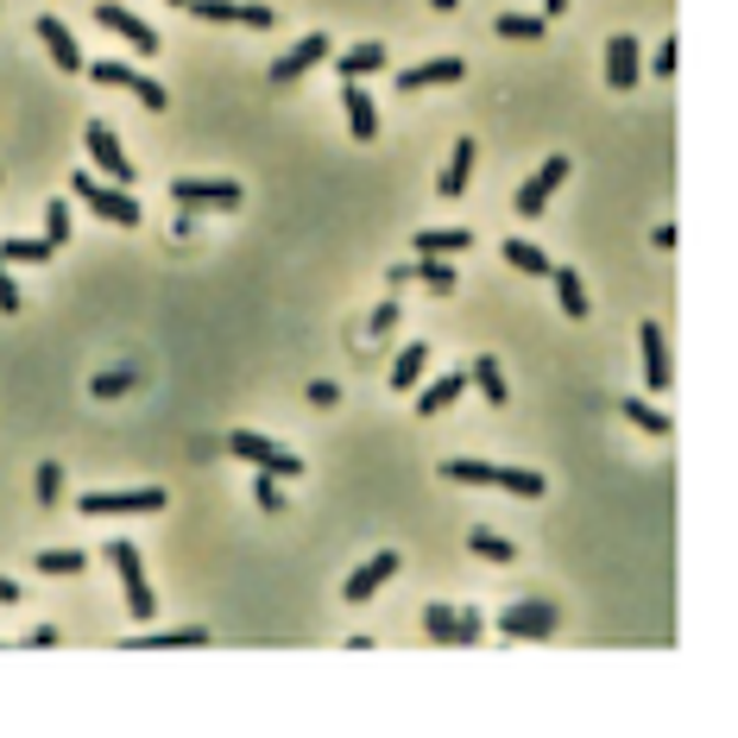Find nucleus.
<instances>
[{
    "label": "nucleus",
    "mask_w": 738,
    "mask_h": 738,
    "mask_svg": "<svg viewBox=\"0 0 738 738\" xmlns=\"http://www.w3.org/2000/svg\"><path fill=\"white\" fill-rule=\"evenodd\" d=\"M442 480L455 486H499V492H518V499H543L549 480L536 467H492V461H442Z\"/></svg>",
    "instance_id": "1"
},
{
    "label": "nucleus",
    "mask_w": 738,
    "mask_h": 738,
    "mask_svg": "<svg viewBox=\"0 0 738 738\" xmlns=\"http://www.w3.org/2000/svg\"><path fill=\"white\" fill-rule=\"evenodd\" d=\"M107 561H114V575H121L127 612L139 618V625H152L158 593H152V581H146V561H139V543H127V536H114V543H107Z\"/></svg>",
    "instance_id": "2"
},
{
    "label": "nucleus",
    "mask_w": 738,
    "mask_h": 738,
    "mask_svg": "<svg viewBox=\"0 0 738 738\" xmlns=\"http://www.w3.org/2000/svg\"><path fill=\"white\" fill-rule=\"evenodd\" d=\"M228 455L253 461V467L279 474V480H304V455H297V449H279L272 435H259V430H234L228 435Z\"/></svg>",
    "instance_id": "3"
},
{
    "label": "nucleus",
    "mask_w": 738,
    "mask_h": 738,
    "mask_svg": "<svg viewBox=\"0 0 738 738\" xmlns=\"http://www.w3.org/2000/svg\"><path fill=\"white\" fill-rule=\"evenodd\" d=\"M70 190H77V196L95 208L102 222H114V228H139V203H133L121 183H95V171H77V178H70Z\"/></svg>",
    "instance_id": "4"
},
{
    "label": "nucleus",
    "mask_w": 738,
    "mask_h": 738,
    "mask_svg": "<svg viewBox=\"0 0 738 738\" xmlns=\"http://www.w3.org/2000/svg\"><path fill=\"white\" fill-rule=\"evenodd\" d=\"M77 511L82 518H139V511H164V492L158 486H139V492H82Z\"/></svg>",
    "instance_id": "5"
},
{
    "label": "nucleus",
    "mask_w": 738,
    "mask_h": 738,
    "mask_svg": "<svg viewBox=\"0 0 738 738\" xmlns=\"http://www.w3.org/2000/svg\"><path fill=\"white\" fill-rule=\"evenodd\" d=\"M334 57V38L329 32H309V38H297V52H284L279 64H272V89H291V82H304L316 64H329Z\"/></svg>",
    "instance_id": "6"
},
{
    "label": "nucleus",
    "mask_w": 738,
    "mask_h": 738,
    "mask_svg": "<svg viewBox=\"0 0 738 738\" xmlns=\"http://www.w3.org/2000/svg\"><path fill=\"white\" fill-rule=\"evenodd\" d=\"M171 203L178 208H240V183H228V178H178L171 183Z\"/></svg>",
    "instance_id": "7"
},
{
    "label": "nucleus",
    "mask_w": 738,
    "mask_h": 738,
    "mask_svg": "<svg viewBox=\"0 0 738 738\" xmlns=\"http://www.w3.org/2000/svg\"><path fill=\"white\" fill-rule=\"evenodd\" d=\"M82 146H89V158H95V171H102L107 183H133V158L121 152V139H114L107 121H89V127H82Z\"/></svg>",
    "instance_id": "8"
},
{
    "label": "nucleus",
    "mask_w": 738,
    "mask_h": 738,
    "mask_svg": "<svg viewBox=\"0 0 738 738\" xmlns=\"http://www.w3.org/2000/svg\"><path fill=\"white\" fill-rule=\"evenodd\" d=\"M561 183H568V158H543V164H536L531 178H524V190H518V215H524V222H531V215H543V208H549V196H556Z\"/></svg>",
    "instance_id": "9"
},
{
    "label": "nucleus",
    "mask_w": 738,
    "mask_h": 738,
    "mask_svg": "<svg viewBox=\"0 0 738 738\" xmlns=\"http://www.w3.org/2000/svg\"><path fill=\"white\" fill-rule=\"evenodd\" d=\"M190 13L208 20V26H253V32H272V20H279L272 7H253V0L247 7L240 0H190Z\"/></svg>",
    "instance_id": "10"
},
{
    "label": "nucleus",
    "mask_w": 738,
    "mask_h": 738,
    "mask_svg": "<svg viewBox=\"0 0 738 738\" xmlns=\"http://www.w3.org/2000/svg\"><path fill=\"white\" fill-rule=\"evenodd\" d=\"M561 625V612L549 600H518V606L499 612V632L506 637H549Z\"/></svg>",
    "instance_id": "11"
},
{
    "label": "nucleus",
    "mask_w": 738,
    "mask_h": 738,
    "mask_svg": "<svg viewBox=\"0 0 738 738\" xmlns=\"http://www.w3.org/2000/svg\"><path fill=\"white\" fill-rule=\"evenodd\" d=\"M644 77V52H637L632 32H612L606 38V89H637Z\"/></svg>",
    "instance_id": "12"
},
{
    "label": "nucleus",
    "mask_w": 738,
    "mask_h": 738,
    "mask_svg": "<svg viewBox=\"0 0 738 738\" xmlns=\"http://www.w3.org/2000/svg\"><path fill=\"white\" fill-rule=\"evenodd\" d=\"M32 38H45V52H52V64L64 70V77H77V70H89L77 52V38H70V26L57 20V13H38V26H32Z\"/></svg>",
    "instance_id": "13"
},
{
    "label": "nucleus",
    "mask_w": 738,
    "mask_h": 738,
    "mask_svg": "<svg viewBox=\"0 0 738 738\" xmlns=\"http://www.w3.org/2000/svg\"><path fill=\"white\" fill-rule=\"evenodd\" d=\"M391 575H398V549H379V556H366L354 575H348V587H341V593H348L354 606H366V600H373V593H379Z\"/></svg>",
    "instance_id": "14"
},
{
    "label": "nucleus",
    "mask_w": 738,
    "mask_h": 738,
    "mask_svg": "<svg viewBox=\"0 0 738 738\" xmlns=\"http://www.w3.org/2000/svg\"><path fill=\"white\" fill-rule=\"evenodd\" d=\"M95 20H102L107 32H121V38H127L133 52H146V57H152L158 45H164V38H158V32L146 26V20H139V13H127V7H114V0H102V7H95Z\"/></svg>",
    "instance_id": "15"
},
{
    "label": "nucleus",
    "mask_w": 738,
    "mask_h": 738,
    "mask_svg": "<svg viewBox=\"0 0 738 738\" xmlns=\"http://www.w3.org/2000/svg\"><path fill=\"white\" fill-rule=\"evenodd\" d=\"M637 354H644V385H650V391H669V334H662L657 322L637 329Z\"/></svg>",
    "instance_id": "16"
},
{
    "label": "nucleus",
    "mask_w": 738,
    "mask_h": 738,
    "mask_svg": "<svg viewBox=\"0 0 738 738\" xmlns=\"http://www.w3.org/2000/svg\"><path fill=\"white\" fill-rule=\"evenodd\" d=\"M467 77V64L461 57H430V64H410V70H398V89L405 95H417V89H442V82H461Z\"/></svg>",
    "instance_id": "17"
},
{
    "label": "nucleus",
    "mask_w": 738,
    "mask_h": 738,
    "mask_svg": "<svg viewBox=\"0 0 738 738\" xmlns=\"http://www.w3.org/2000/svg\"><path fill=\"white\" fill-rule=\"evenodd\" d=\"M341 107H348L354 139H360V146H373V139H379V107H373V95H366L360 82H341Z\"/></svg>",
    "instance_id": "18"
},
{
    "label": "nucleus",
    "mask_w": 738,
    "mask_h": 738,
    "mask_svg": "<svg viewBox=\"0 0 738 738\" xmlns=\"http://www.w3.org/2000/svg\"><path fill=\"white\" fill-rule=\"evenodd\" d=\"M474 158H480V146H474V139H455V152H449V164H442V178H435V196H467V178H474Z\"/></svg>",
    "instance_id": "19"
},
{
    "label": "nucleus",
    "mask_w": 738,
    "mask_h": 738,
    "mask_svg": "<svg viewBox=\"0 0 738 738\" xmlns=\"http://www.w3.org/2000/svg\"><path fill=\"white\" fill-rule=\"evenodd\" d=\"M334 70H341V82H360V77H379L385 70V45H348V52L334 57Z\"/></svg>",
    "instance_id": "20"
},
{
    "label": "nucleus",
    "mask_w": 738,
    "mask_h": 738,
    "mask_svg": "<svg viewBox=\"0 0 738 738\" xmlns=\"http://www.w3.org/2000/svg\"><path fill=\"white\" fill-rule=\"evenodd\" d=\"M196 644H208L203 625H178V632H139V637H127V650H196Z\"/></svg>",
    "instance_id": "21"
},
{
    "label": "nucleus",
    "mask_w": 738,
    "mask_h": 738,
    "mask_svg": "<svg viewBox=\"0 0 738 738\" xmlns=\"http://www.w3.org/2000/svg\"><path fill=\"white\" fill-rule=\"evenodd\" d=\"M467 247H474L467 228H423L417 234V253L423 259H455V253H467Z\"/></svg>",
    "instance_id": "22"
},
{
    "label": "nucleus",
    "mask_w": 738,
    "mask_h": 738,
    "mask_svg": "<svg viewBox=\"0 0 738 738\" xmlns=\"http://www.w3.org/2000/svg\"><path fill=\"white\" fill-rule=\"evenodd\" d=\"M549 284H556V304H561V316H575V322H581L587 309V284H581V272H575V265H556V272H549Z\"/></svg>",
    "instance_id": "23"
},
{
    "label": "nucleus",
    "mask_w": 738,
    "mask_h": 738,
    "mask_svg": "<svg viewBox=\"0 0 738 738\" xmlns=\"http://www.w3.org/2000/svg\"><path fill=\"white\" fill-rule=\"evenodd\" d=\"M461 391H467V373H442L435 385H423V391H417V417H435V410H449Z\"/></svg>",
    "instance_id": "24"
},
{
    "label": "nucleus",
    "mask_w": 738,
    "mask_h": 738,
    "mask_svg": "<svg viewBox=\"0 0 738 738\" xmlns=\"http://www.w3.org/2000/svg\"><path fill=\"white\" fill-rule=\"evenodd\" d=\"M467 379L480 385V398H486V405H506V398H511V385H506V373H499V360H492V354H474Z\"/></svg>",
    "instance_id": "25"
},
{
    "label": "nucleus",
    "mask_w": 738,
    "mask_h": 738,
    "mask_svg": "<svg viewBox=\"0 0 738 738\" xmlns=\"http://www.w3.org/2000/svg\"><path fill=\"white\" fill-rule=\"evenodd\" d=\"M499 253H506L511 272H531V279H549V272H556V265H549V253H543V247H531V240H506Z\"/></svg>",
    "instance_id": "26"
},
{
    "label": "nucleus",
    "mask_w": 738,
    "mask_h": 738,
    "mask_svg": "<svg viewBox=\"0 0 738 738\" xmlns=\"http://www.w3.org/2000/svg\"><path fill=\"white\" fill-rule=\"evenodd\" d=\"M423 632H430L435 644H461V612L449 606V600H430V606H423Z\"/></svg>",
    "instance_id": "27"
},
{
    "label": "nucleus",
    "mask_w": 738,
    "mask_h": 738,
    "mask_svg": "<svg viewBox=\"0 0 738 738\" xmlns=\"http://www.w3.org/2000/svg\"><path fill=\"white\" fill-rule=\"evenodd\" d=\"M423 366H430V341H410L405 354H398V366H391V391H410V385L423 379Z\"/></svg>",
    "instance_id": "28"
},
{
    "label": "nucleus",
    "mask_w": 738,
    "mask_h": 738,
    "mask_svg": "<svg viewBox=\"0 0 738 738\" xmlns=\"http://www.w3.org/2000/svg\"><path fill=\"white\" fill-rule=\"evenodd\" d=\"M492 32H499V38H524V45H531V38H543V32H549V20H543V13H499V20H492Z\"/></svg>",
    "instance_id": "29"
},
{
    "label": "nucleus",
    "mask_w": 738,
    "mask_h": 738,
    "mask_svg": "<svg viewBox=\"0 0 738 738\" xmlns=\"http://www.w3.org/2000/svg\"><path fill=\"white\" fill-rule=\"evenodd\" d=\"M618 410H625V423H637V430H644V435H669V430H675V423H669V410L644 405V398H625V405H618Z\"/></svg>",
    "instance_id": "30"
},
{
    "label": "nucleus",
    "mask_w": 738,
    "mask_h": 738,
    "mask_svg": "<svg viewBox=\"0 0 738 738\" xmlns=\"http://www.w3.org/2000/svg\"><path fill=\"white\" fill-rule=\"evenodd\" d=\"M405 272H410V279H423L430 291H442V297H449V291H461V284H455V265H449V259H423V253H417V265H405Z\"/></svg>",
    "instance_id": "31"
},
{
    "label": "nucleus",
    "mask_w": 738,
    "mask_h": 738,
    "mask_svg": "<svg viewBox=\"0 0 738 738\" xmlns=\"http://www.w3.org/2000/svg\"><path fill=\"white\" fill-rule=\"evenodd\" d=\"M467 549H474L480 561H511V556H518V543H506V536L486 531V524H480V531H467Z\"/></svg>",
    "instance_id": "32"
},
{
    "label": "nucleus",
    "mask_w": 738,
    "mask_h": 738,
    "mask_svg": "<svg viewBox=\"0 0 738 738\" xmlns=\"http://www.w3.org/2000/svg\"><path fill=\"white\" fill-rule=\"evenodd\" d=\"M52 253H57L52 240H0V259L7 265H45Z\"/></svg>",
    "instance_id": "33"
},
{
    "label": "nucleus",
    "mask_w": 738,
    "mask_h": 738,
    "mask_svg": "<svg viewBox=\"0 0 738 738\" xmlns=\"http://www.w3.org/2000/svg\"><path fill=\"white\" fill-rule=\"evenodd\" d=\"M82 568H89L82 549H45V556H38V575H82Z\"/></svg>",
    "instance_id": "34"
},
{
    "label": "nucleus",
    "mask_w": 738,
    "mask_h": 738,
    "mask_svg": "<svg viewBox=\"0 0 738 738\" xmlns=\"http://www.w3.org/2000/svg\"><path fill=\"white\" fill-rule=\"evenodd\" d=\"M32 492H38V506H57V499H64V467L45 461V467L32 474Z\"/></svg>",
    "instance_id": "35"
},
{
    "label": "nucleus",
    "mask_w": 738,
    "mask_h": 738,
    "mask_svg": "<svg viewBox=\"0 0 738 738\" xmlns=\"http://www.w3.org/2000/svg\"><path fill=\"white\" fill-rule=\"evenodd\" d=\"M133 385H139V373H133V366H121V373H95V379H89V391H95V398H121V391H133Z\"/></svg>",
    "instance_id": "36"
},
{
    "label": "nucleus",
    "mask_w": 738,
    "mask_h": 738,
    "mask_svg": "<svg viewBox=\"0 0 738 738\" xmlns=\"http://www.w3.org/2000/svg\"><path fill=\"white\" fill-rule=\"evenodd\" d=\"M253 499H259V511H284V480H279V474H265V467H259Z\"/></svg>",
    "instance_id": "37"
},
{
    "label": "nucleus",
    "mask_w": 738,
    "mask_h": 738,
    "mask_svg": "<svg viewBox=\"0 0 738 738\" xmlns=\"http://www.w3.org/2000/svg\"><path fill=\"white\" fill-rule=\"evenodd\" d=\"M127 89H133V95H139V102H146V107H152V114H158V107H164V102H171V95H164V82L139 77V70H133V82H127Z\"/></svg>",
    "instance_id": "38"
},
{
    "label": "nucleus",
    "mask_w": 738,
    "mask_h": 738,
    "mask_svg": "<svg viewBox=\"0 0 738 738\" xmlns=\"http://www.w3.org/2000/svg\"><path fill=\"white\" fill-rule=\"evenodd\" d=\"M45 240H52V247H64V240H70V208H64V203L45 208Z\"/></svg>",
    "instance_id": "39"
},
{
    "label": "nucleus",
    "mask_w": 738,
    "mask_h": 738,
    "mask_svg": "<svg viewBox=\"0 0 738 738\" xmlns=\"http://www.w3.org/2000/svg\"><path fill=\"white\" fill-rule=\"evenodd\" d=\"M89 77H95V82H107V89H127V82H133V70H127V64H89Z\"/></svg>",
    "instance_id": "40"
},
{
    "label": "nucleus",
    "mask_w": 738,
    "mask_h": 738,
    "mask_svg": "<svg viewBox=\"0 0 738 738\" xmlns=\"http://www.w3.org/2000/svg\"><path fill=\"white\" fill-rule=\"evenodd\" d=\"M0 316H20V284L7 272V259H0Z\"/></svg>",
    "instance_id": "41"
},
{
    "label": "nucleus",
    "mask_w": 738,
    "mask_h": 738,
    "mask_svg": "<svg viewBox=\"0 0 738 738\" xmlns=\"http://www.w3.org/2000/svg\"><path fill=\"white\" fill-rule=\"evenodd\" d=\"M480 637H486V612L467 606V612H461V644H480Z\"/></svg>",
    "instance_id": "42"
},
{
    "label": "nucleus",
    "mask_w": 738,
    "mask_h": 738,
    "mask_svg": "<svg viewBox=\"0 0 738 738\" xmlns=\"http://www.w3.org/2000/svg\"><path fill=\"white\" fill-rule=\"evenodd\" d=\"M366 329H373V334H391V329H398V297L373 309V322H366Z\"/></svg>",
    "instance_id": "43"
},
{
    "label": "nucleus",
    "mask_w": 738,
    "mask_h": 738,
    "mask_svg": "<svg viewBox=\"0 0 738 738\" xmlns=\"http://www.w3.org/2000/svg\"><path fill=\"white\" fill-rule=\"evenodd\" d=\"M334 398H341V385H334V379H316V385H309V405H322V410H329Z\"/></svg>",
    "instance_id": "44"
},
{
    "label": "nucleus",
    "mask_w": 738,
    "mask_h": 738,
    "mask_svg": "<svg viewBox=\"0 0 738 738\" xmlns=\"http://www.w3.org/2000/svg\"><path fill=\"white\" fill-rule=\"evenodd\" d=\"M675 240H682V234H675V222H662V228L650 234V247H657V253H675Z\"/></svg>",
    "instance_id": "45"
},
{
    "label": "nucleus",
    "mask_w": 738,
    "mask_h": 738,
    "mask_svg": "<svg viewBox=\"0 0 738 738\" xmlns=\"http://www.w3.org/2000/svg\"><path fill=\"white\" fill-rule=\"evenodd\" d=\"M52 644H57L52 625H32V632H26V650H52Z\"/></svg>",
    "instance_id": "46"
},
{
    "label": "nucleus",
    "mask_w": 738,
    "mask_h": 738,
    "mask_svg": "<svg viewBox=\"0 0 738 738\" xmlns=\"http://www.w3.org/2000/svg\"><path fill=\"white\" fill-rule=\"evenodd\" d=\"M657 77H675V38H669V45L657 52Z\"/></svg>",
    "instance_id": "47"
},
{
    "label": "nucleus",
    "mask_w": 738,
    "mask_h": 738,
    "mask_svg": "<svg viewBox=\"0 0 738 738\" xmlns=\"http://www.w3.org/2000/svg\"><path fill=\"white\" fill-rule=\"evenodd\" d=\"M0 606H20V587L7 581V575H0Z\"/></svg>",
    "instance_id": "48"
},
{
    "label": "nucleus",
    "mask_w": 738,
    "mask_h": 738,
    "mask_svg": "<svg viewBox=\"0 0 738 738\" xmlns=\"http://www.w3.org/2000/svg\"><path fill=\"white\" fill-rule=\"evenodd\" d=\"M543 13H549V20H556V13H568V0H543Z\"/></svg>",
    "instance_id": "49"
},
{
    "label": "nucleus",
    "mask_w": 738,
    "mask_h": 738,
    "mask_svg": "<svg viewBox=\"0 0 738 738\" xmlns=\"http://www.w3.org/2000/svg\"><path fill=\"white\" fill-rule=\"evenodd\" d=\"M430 7H435V13H455L461 0H430Z\"/></svg>",
    "instance_id": "50"
},
{
    "label": "nucleus",
    "mask_w": 738,
    "mask_h": 738,
    "mask_svg": "<svg viewBox=\"0 0 738 738\" xmlns=\"http://www.w3.org/2000/svg\"><path fill=\"white\" fill-rule=\"evenodd\" d=\"M171 7H190V0H171Z\"/></svg>",
    "instance_id": "51"
}]
</instances>
